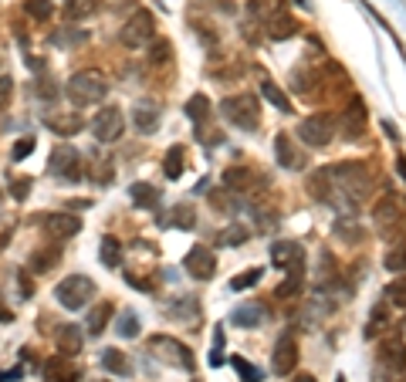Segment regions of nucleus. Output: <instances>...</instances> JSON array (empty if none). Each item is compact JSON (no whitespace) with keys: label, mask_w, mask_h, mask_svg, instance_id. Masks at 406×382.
<instances>
[{"label":"nucleus","mask_w":406,"mask_h":382,"mask_svg":"<svg viewBox=\"0 0 406 382\" xmlns=\"http://www.w3.org/2000/svg\"><path fill=\"white\" fill-rule=\"evenodd\" d=\"M332 173H335V190H332L328 203L342 216H356L366 197L373 193V173L359 159H345L339 166H332Z\"/></svg>","instance_id":"nucleus-1"},{"label":"nucleus","mask_w":406,"mask_h":382,"mask_svg":"<svg viewBox=\"0 0 406 382\" xmlns=\"http://www.w3.org/2000/svg\"><path fill=\"white\" fill-rule=\"evenodd\" d=\"M105 95H109V81L102 75H95V71H79V75L68 78V85H64V98L75 108H88L95 102H102Z\"/></svg>","instance_id":"nucleus-2"},{"label":"nucleus","mask_w":406,"mask_h":382,"mask_svg":"<svg viewBox=\"0 0 406 382\" xmlns=\"http://www.w3.org/2000/svg\"><path fill=\"white\" fill-rule=\"evenodd\" d=\"M220 112H224V119H227V122L237 125V129H244V132H254V129L261 125V105H257V98L248 95V92L224 98Z\"/></svg>","instance_id":"nucleus-3"},{"label":"nucleus","mask_w":406,"mask_h":382,"mask_svg":"<svg viewBox=\"0 0 406 382\" xmlns=\"http://www.w3.org/2000/svg\"><path fill=\"white\" fill-rule=\"evenodd\" d=\"M403 372H406V345H403V338L396 335L379 345L373 376H376V382H393L396 376H403Z\"/></svg>","instance_id":"nucleus-4"},{"label":"nucleus","mask_w":406,"mask_h":382,"mask_svg":"<svg viewBox=\"0 0 406 382\" xmlns=\"http://www.w3.org/2000/svg\"><path fill=\"white\" fill-rule=\"evenodd\" d=\"M54 298H58V305H62V308L79 311V308H85L95 298V281L88 274H68L64 281H58Z\"/></svg>","instance_id":"nucleus-5"},{"label":"nucleus","mask_w":406,"mask_h":382,"mask_svg":"<svg viewBox=\"0 0 406 382\" xmlns=\"http://www.w3.org/2000/svg\"><path fill=\"white\" fill-rule=\"evenodd\" d=\"M335 132H339L335 119H332V115H325V112H318V115H308V119H301V125H298L295 136L301 139L308 149H325L328 142L335 139Z\"/></svg>","instance_id":"nucleus-6"},{"label":"nucleus","mask_w":406,"mask_h":382,"mask_svg":"<svg viewBox=\"0 0 406 382\" xmlns=\"http://www.w3.org/2000/svg\"><path fill=\"white\" fill-rule=\"evenodd\" d=\"M149 355H156L159 362H166V366H176V369H193V352L183 345V342H176L173 335H153L149 338Z\"/></svg>","instance_id":"nucleus-7"},{"label":"nucleus","mask_w":406,"mask_h":382,"mask_svg":"<svg viewBox=\"0 0 406 382\" xmlns=\"http://www.w3.org/2000/svg\"><path fill=\"white\" fill-rule=\"evenodd\" d=\"M47 169H51L58 180H64V183H79L81 180V153L75 146H68V142H58V146L51 149Z\"/></svg>","instance_id":"nucleus-8"},{"label":"nucleus","mask_w":406,"mask_h":382,"mask_svg":"<svg viewBox=\"0 0 406 382\" xmlns=\"http://www.w3.org/2000/svg\"><path fill=\"white\" fill-rule=\"evenodd\" d=\"M366 122H369V108L362 98H349V105L339 112V136L349 139V142H359L366 136Z\"/></svg>","instance_id":"nucleus-9"},{"label":"nucleus","mask_w":406,"mask_h":382,"mask_svg":"<svg viewBox=\"0 0 406 382\" xmlns=\"http://www.w3.org/2000/svg\"><path fill=\"white\" fill-rule=\"evenodd\" d=\"M153 34H156V17L149 14V11H136V14L122 24V45L125 47H146L153 41Z\"/></svg>","instance_id":"nucleus-10"},{"label":"nucleus","mask_w":406,"mask_h":382,"mask_svg":"<svg viewBox=\"0 0 406 382\" xmlns=\"http://www.w3.org/2000/svg\"><path fill=\"white\" fill-rule=\"evenodd\" d=\"M373 224H376V230L386 237V241H393V233L400 237L403 233V210H400V203L393 197H383L379 203L373 207Z\"/></svg>","instance_id":"nucleus-11"},{"label":"nucleus","mask_w":406,"mask_h":382,"mask_svg":"<svg viewBox=\"0 0 406 382\" xmlns=\"http://www.w3.org/2000/svg\"><path fill=\"white\" fill-rule=\"evenodd\" d=\"M125 132V119H122V108L115 105H105L95 112L92 119V136L98 139V142H115V139Z\"/></svg>","instance_id":"nucleus-12"},{"label":"nucleus","mask_w":406,"mask_h":382,"mask_svg":"<svg viewBox=\"0 0 406 382\" xmlns=\"http://www.w3.org/2000/svg\"><path fill=\"white\" fill-rule=\"evenodd\" d=\"M183 271H187L190 277H197V281H210L214 277V271H217V257H214V250L210 247H190V254L183 257Z\"/></svg>","instance_id":"nucleus-13"},{"label":"nucleus","mask_w":406,"mask_h":382,"mask_svg":"<svg viewBox=\"0 0 406 382\" xmlns=\"http://www.w3.org/2000/svg\"><path fill=\"white\" fill-rule=\"evenodd\" d=\"M295 366H298V338H295V332H284V335L274 342L271 369H274V376H291Z\"/></svg>","instance_id":"nucleus-14"},{"label":"nucleus","mask_w":406,"mask_h":382,"mask_svg":"<svg viewBox=\"0 0 406 382\" xmlns=\"http://www.w3.org/2000/svg\"><path fill=\"white\" fill-rule=\"evenodd\" d=\"M332 190H335V173H332V166H318V169L308 173V180H305V193H308L315 203H328Z\"/></svg>","instance_id":"nucleus-15"},{"label":"nucleus","mask_w":406,"mask_h":382,"mask_svg":"<svg viewBox=\"0 0 406 382\" xmlns=\"http://www.w3.org/2000/svg\"><path fill=\"white\" fill-rule=\"evenodd\" d=\"M81 230V220L75 214H45V233L51 241H68Z\"/></svg>","instance_id":"nucleus-16"},{"label":"nucleus","mask_w":406,"mask_h":382,"mask_svg":"<svg viewBox=\"0 0 406 382\" xmlns=\"http://www.w3.org/2000/svg\"><path fill=\"white\" fill-rule=\"evenodd\" d=\"M271 264L278 271H295V267H305V250L295 244V241H282V244L271 247Z\"/></svg>","instance_id":"nucleus-17"},{"label":"nucleus","mask_w":406,"mask_h":382,"mask_svg":"<svg viewBox=\"0 0 406 382\" xmlns=\"http://www.w3.org/2000/svg\"><path fill=\"white\" fill-rule=\"evenodd\" d=\"M254 183H257V173L248 163H234V166L224 169V186L234 193H248V190H254Z\"/></svg>","instance_id":"nucleus-18"},{"label":"nucleus","mask_w":406,"mask_h":382,"mask_svg":"<svg viewBox=\"0 0 406 382\" xmlns=\"http://www.w3.org/2000/svg\"><path fill=\"white\" fill-rule=\"evenodd\" d=\"M274 156H278V163H282L284 169H301L305 166V153L295 146V139L284 136V132L274 139Z\"/></svg>","instance_id":"nucleus-19"},{"label":"nucleus","mask_w":406,"mask_h":382,"mask_svg":"<svg viewBox=\"0 0 406 382\" xmlns=\"http://www.w3.org/2000/svg\"><path fill=\"white\" fill-rule=\"evenodd\" d=\"M41 376L45 382H79V369L68 366V355H54L41 366Z\"/></svg>","instance_id":"nucleus-20"},{"label":"nucleus","mask_w":406,"mask_h":382,"mask_svg":"<svg viewBox=\"0 0 406 382\" xmlns=\"http://www.w3.org/2000/svg\"><path fill=\"white\" fill-rule=\"evenodd\" d=\"M390 325H393V305L383 298V301H379V305L369 311V321H366V338H369V342H373V338H379L386 328H390Z\"/></svg>","instance_id":"nucleus-21"},{"label":"nucleus","mask_w":406,"mask_h":382,"mask_svg":"<svg viewBox=\"0 0 406 382\" xmlns=\"http://www.w3.org/2000/svg\"><path fill=\"white\" fill-rule=\"evenodd\" d=\"M58 260H62V247L51 244V247H37L31 254V271L34 274H47V271H54L58 267Z\"/></svg>","instance_id":"nucleus-22"},{"label":"nucleus","mask_w":406,"mask_h":382,"mask_svg":"<svg viewBox=\"0 0 406 382\" xmlns=\"http://www.w3.org/2000/svg\"><path fill=\"white\" fill-rule=\"evenodd\" d=\"M159 119H163V115H159L156 102H139V105H136V129H139V132H156Z\"/></svg>","instance_id":"nucleus-23"},{"label":"nucleus","mask_w":406,"mask_h":382,"mask_svg":"<svg viewBox=\"0 0 406 382\" xmlns=\"http://www.w3.org/2000/svg\"><path fill=\"white\" fill-rule=\"evenodd\" d=\"M267 24H271L267 34H271L274 41H288V37H295L298 34V21L295 17H288V14H282V11H278L274 17H267Z\"/></svg>","instance_id":"nucleus-24"},{"label":"nucleus","mask_w":406,"mask_h":382,"mask_svg":"<svg viewBox=\"0 0 406 382\" xmlns=\"http://www.w3.org/2000/svg\"><path fill=\"white\" fill-rule=\"evenodd\" d=\"M112 315H115V308L109 305V301H98V305L88 311V335H102L105 328H109V321H112Z\"/></svg>","instance_id":"nucleus-25"},{"label":"nucleus","mask_w":406,"mask_h":382,"mask_svg":"<svg viewBox=\"0 0 406 382\" xmlns=\"http://www.w3.org/2000/svg\"><path fill=\"white\" fill-rule=\"evenodd\" d=\"M163 227H180V230H193L197 227V214H193V207L190 203H176L166 220H163Z\"/></svg>","instance_id":"nucleus-26"},{"label":"nucleus","mask_w":406,"mask_h":382,"mask_svg":"<svg viewBox=\"0 0 406 382\" xmlns=\"http://www.w3.org/2000/svg\"><path fill=\"white\" fill-rule=\"evenodd\" d=\"M261 318H265V308L257 305V301H248V305H240L237 311H231V325H237V328H254Z\"/></svg>","instance_id":"nucleus-27"},{"label":"nucleus","mask_w":406,"mask_h":382,"mask_svg":"<svg viewBox=\"0 0 406 382\" xmlns=\"http://www.w3.org/2000/svg\"><path fill=\"white\" fill-rule=\"evenodd\" d=\"M301 288H305V267H295V271H288V281L274 291V298H282V301H295L298 294H301Z\"/></svg>","instance_id":"nucleus-28"},{"label":"nucleus","mask_w":406,"mask_h":382,"mask_svg":"<svg viewBox=\"0 0 406 382\" xmlns=\"http://www.w3.org/2000/svg\"><path fill=\"white\" fill-rule=\"evenodd\" d=\"M183 169H187V153H183V146H173L163 159V173H166V180H180Z\"/></svg>","instance_id":"nucleus-29"},{"label":"nucleus","mask_w":406,"mask_h":382,"mask_svg":"<svg viewBox=\"0 0 406 382\" xmlns=\"http://www.w3.org/2000/svg\"><path fill=\"white\" fill-rule=\"evenodd\" d=\"M58 349H62V355H79L81 352V328L79 325H64L62 332H58Z\"/></svg>","instance_id":"nucleus-30"},{"label":"nucleus","mask_w":406,"mask_h":382,"mask_svg":"<svg viewBox=\"0 0 406 382\" xmlns=\"http://www.w3.org/2000/svg\"><path fill=\"white\" fill-rule=\"evenodd\" d=\"M47 129L54 132V136H75L81 129V119L71 112V115H47Z\"/></svg>","instance_id":"nucleus-31"},{"label":"nucleus","mask_w":406,"mask_h":382,"mask_svg":"<svg viewBox=\"0 0 406 382\" xmlns=\"http://www.w3.org/2000/svg\"><path fill=\"white\" fill-rule=\"evenodd\" d=\"M129 197H132V203H136V207L149 210V207H156V203H159V190L153 183H132Z\"/></svg>","instance_id":"nucleus-32"},{"label":"nucleus","mask_w":406,"mask_h":382,"mask_svg":"<svg viewBox=\"0 0 406 382\" xmlns=\"http://www.w3.org/2000/svg\"><path fill=\"white\" fill-rule=\"evenodd\" d=\"M98 257H102V264L105 267H122V244L115 241V237H102V247H98Z\"/></svg>","instance_id":"nucleus-33"},{"label":"nucleus","mask_w":406,"mask_h":382,"mask_svg":"<svg viewBox=\"0 0 406 382\" xmlns=\"http://www.w3.org/2000/svg\"><path fill=\"white\" fill-rule=\"evenodd\" d=\"M261 95H265V98L278 108V112H291V98H288V95H284L282 88L271 81V78H261Z\"/></svg>","instance_id":"nucleus-34"},{"label":"nucleus","mask_w":406,"mask_h":382,"mask_svg":"<svg viewBox=\"0 0 406 382\" xmlns=\"http://www.w3.org/2000/svg\"><path fill=\"white\" fill-rule=\"evenodd\" d=\"M102 369L105 372H112V376H129V359H125L122 352H115V349H105L102 352Z\"/></svg>","instance_id":"nucleus-35"},{"label":"nucleus","mask_w":406,"mask_h":382,"mask_svg":"<svg viewBox=\"0 0 406 382\" xmlns=\"http://www.w3.org/2000/svg\"><path fill=\"white\" fill-rule=\"evenodd\" d=\"M197 311H200V305H197L193 294H183L180 301L166 305V315H170V318H197Z\"/></svg>","instance_id":"nucleus-36"},{"label":"nucleus","mask_w":406,"mask_h":382,"mask_svg":"<svg viewBox=\"0 0 406 382\" xmlns=\"http://www.w3.org/2000/svg\"><path fill=\"white\" fill-rule=\"evenodd\" d=\"M95 11H98L95 0H68V4H64V21H85V17H92Z\"/></svg>","instance_id":"nucleus-37"},{"label":"nucleus","mask_w":406,"mask_h":382,"mask_svg":"<svg viewBox=\"0 0 406 382\" xmlns=\"http://www.w3.org/2000/svg\"><path fill=\"white\" fill-rule=\"evenodd\" d=\"M383 264H386V271H393V274H403V271H406V244H403V241H396V244L386 250Z\"/></svg>","instance_id":"nucleus-38"},{"label":"nucleus","mask_w":406,"mask_h":382,"mask_svg":"<svg viewBox=\"0 0 406 382\" xmlns=\"http://www.w3.org/2000/svg\"><path fill=\"white\" fill-rule=\"evenodd\" d=\"M250 237V230L248 227H240V224H231V227H224L217 233V244H224V247H240L244 241Z\"/></svg>","instance_id":"nucleus-39"},{"label":"nucleus","mask_w":406,"mask_h":382,"mask_svg":"<svg viewBox=\"0 0 406 382\" xmlns=\"http://www.w3.org/2000/svg\"><path fill=\"white\" fill-rule=\"evenodd\" d=\"M58 47H81L85 41H88V31H75V28H62V31H54V37H51Z\"/></svg>","instance_id":"nucleus-40"},{"label":"nucleus","mask_w":406,"mask_h":382,"mask_svg":"<svg viewBox=\"0 0 406 382\" xmlns=\"http://www.w3.org/2000/svg\"><path fill=\"white\" fill-rule=\"evenodd\" d=\"M231 366L237 369L240 382H265V372H261L257 366H250L248 359H240V355H231Z\"/></svg>","instance_id":"nucleus-41"},{"label":"nucleus","mask_w":406,"mask_h":382,"mask_svg":"<svg viewBox=\"0 0 406 382\" xmlns=\"http://www.w3.org/2000/svg\"><path fill=\"white\" fill-rule=\"evenodd\" d=\"M383 298H386L393 308L406 311V277H396V281H390V288L383 291Z\"/></svg>","instance_id":"nucleus-42"},{"label":"nucleus","mask_w":406,"mask_h":382,"mask_svg":"<svg viewBox=\"0 0 406 382\" xmlns=\"http://www.w3.org/2000/svg\"><path fill=\"white\" fill-rule=\"evenodd\" d=\"M187 115L193 122H207V119H210V102H207V95H193V98H190Z\"/></svg>","instance_id":"nucleus-43"},{"label":"nucleus","mask_w":406,"mask_h":382,"mask_svg":"<svg viewBox=\"0 0 406 382\" xmlns=\"http://www.w3.org/2000/svg\"><path fill=\"white\" fill-rule=\"evenodd\" d=\"M234 190H207V197H210V207L214 210H220V214L231 216V210H234V197H231Z\"/></svg>","instance_id":"nucleus-44"},{"label":"nucleus","mask_w":406,"mask_h":382,"mask_svg":"<svg viewBox=\"0 0 406 382\" xmlns=\"http://www.w3.org/2000/svg\"><path fill=\"white\" fill-rule=\"evenodd\" d=\"M115 332H119V338H136L139 335V315H136V311H122Z\"/></svg>","instance_id":"nucleus-45"},{"label":"nucleus","mask_w":406,"mask_h":382,"mask_svg":"<svg viewBox=\"0 0 406 382\" xmlns=\"http://www.w3.org/2000/svg\"><path fill=\"white\" fill-rule=\"evenodd\" d=\"M257 281H261V267H248L244 274L231 277V291H248V288H254Z\"/></svg>","instance_id":"nucleus-46"},{"label":"nucleus","mask_w":406,"mask_h":382,"mask_svg":"<svg viewBox=\"0 0 406 382\" xmlns=\"http://www.w3.org/2000/svg\"><path fill=\"white\" fill-rule=\"evenodd\" d=\"M28 14L34 21H47V17L54 14V7H51V0H28Z\"/></svg>","instance_id":"nucleus-47"},{"label":"nucleus","mask_w":406,"mask_h":382,"mask_svg":"<svg viewBox=\"0 0 406 382\" xmlns=\"http://www.w3.org/2000/svg\"><path fill=\"white\" fill-rule=\"evenodd\" d=\"M170 62V41H153L149 45V64H166Z\"/></svg>","instance_id":"nucleus-48"},{"label":"nucleus","mask_w":406,"mask_h":382,"mask_svg":"<svg viewBox=\"0 0 406 382\" xmlns=\"http://www.w3.org/2000/svg\"><path fill=\"white\" fill-rule=\"evenodd\" d=\"M248 11L254 17H274V11H278V0H250Z\"/></svg>","instance_id":"nucleus-49"},{"label":"nucleus","mask_w":406,"mask_h":382,"mask_svg":"<svg viewBox=\"0 0 406 382\" xmlns=\"http://www.w3.org/2000/svg\"><path fill=\"white\" fill-rule=\"evenodd\" d=\"M291 88H295L298 95H312L315 85H308V71H305V68H298L295 75H291Z\"/></svg>","instance_id":"nucleus-50"},{"label":"nucleus","mask_w":406,"mask_h":382,"mask_svg":"<svg viewBox=\"0 0 406 382\" xmlns=\"http://www.w3.org/2000/svg\"><path fill=\"white\" fill-rule=\"evenodd\" d=\"M31 153H34V139L24 136V139H21V142L14 146V149H11V159H14V163H21V159H28Z\"/></svg>","instance_id":"nucleus-51"},{"label":"nucleus","mask_w":406,"mask_h":382,"mask_svg":"<svg viewBox=\"0 0 406 382\" xmlns=\"http://www.w3.org/2000/svg\"><path fill=\"white\" fill-rule=\"evenodd\" d=\"M11 98H14V78H0V112L11 108Z\"/></svg>","instance_id":"nucleus-52"},{"label":"nucleus","mask_w":406,"mask_h":382,"mask_svg":"<svg viewBox=\"0 0 406 382\" xmlns=\"http://www.w3.org/2000/svg\"><path fill=\"white\" fill-rule=\"evenodd\" d=\"M92 180L95 183H109L112 180V166H109V159H98L92 166Z\"/></svg>","instance_id":"nucleus-53"},{"label":"nucleus","mask_w":406,"mask_h":382,"mask_svg":"<svg viewBox=\"0 0 406 382\" xmlns=\"http://www.w3.org/2000/svg\"><path fill=\"white\" fill-rule=\"evenodd\" d=\"M28 193H31V180H28V176L11 180V197H14V199H28Z\"/></svg>","instance_id":"nucleus-54"},{"label":"nucleus","mask_w":406,"mask_h":382,"mask_svg":"<svg viewBox=\"0 0 406 382\" xmlns=\"http://www.w3.org/2000/svg\"><path fill=\"white\" fill-rule=\"evenodd\" d=\"M37 95H45V98H54V85H37Z\"/></svg>","instance_id":"nucleus-55"},{"label":"nucleus","mask_w":406,"mask_h":382,"mask_svg":"<svg viewBox=\"0 0 406 382\" xmlns=\"http://www.w3.org/2000/svg\"><path fill=\"white\" fill-rule=\"evenodd\" d=\"M396 169H400V176L406 180V159H396Z\"/></svg>","instance_id":"nucleus-56"},{"label":"nucleus","mask_w":406,"mask_h":382,"mask_svg":"<svg viewBox=\"0 0 406 382\" xmlns=\"http://www.w3.org/2000/svg\"><path fill=\"white\" fill-rule=\"evenodd\" d=\"M291 382H318V379H315V376H295Z\"/></svg>","instance_id":"nucleus-57"},{"label":"nucleus","mask_w":406,"mask_h":382,"mask_svg":"<svg viewBox=\"0 0 406 382\" xmlns=\"http://www.w3.org/2000/svg\"><path fill=\"white\" fill-rule=\"evenodd\" d=\"M400 382H406V376H403V379H400Z\"/></svg>","instance_id":"nucleus-58"}]
</instances>
